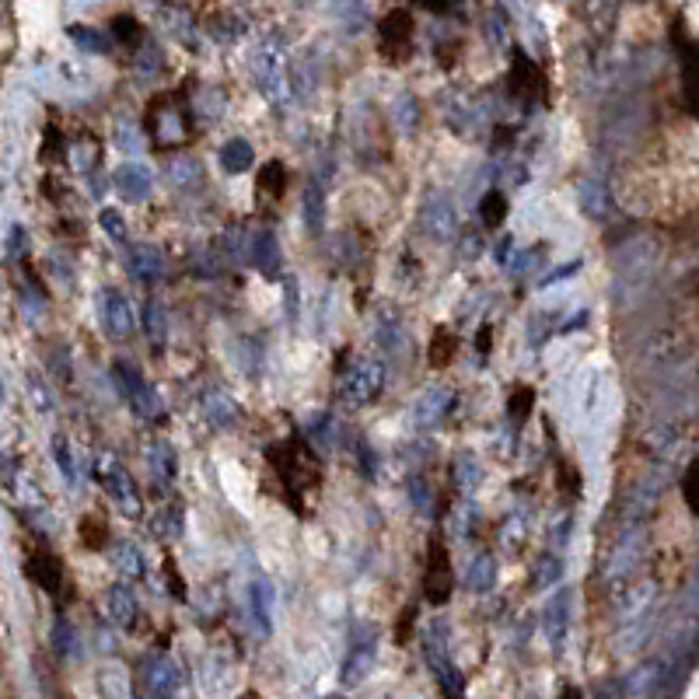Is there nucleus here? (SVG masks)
Returning a JSON list of instances; mask_svg holds the SVG:
<instances>
[{"mask_svg":"<svg viewBox=\"0 0 699 699\" xmlns=\"http://www.w3.org/2000/svg\"><path fill=\"white\" fill-rule=\"evenodd\" d=\"M207 406H210L207 416L217 423V427H231V423H235V406H231V402L224 399V395H214V399H210Z\"/></svg>","mask_w":699,"mask_h":699,"instance_id":"20","label":"nucleus"},{"mask_svg":"<svg viewBox=\"0 0 699 699\" xmlns=\"http://www.w3.org/2000/svg\"><path fill=\"white\" fill-rule=\"evenodd\" d=\"M98 224H102L116 242H123L126 238V224H123V214H119V210H102V214H98Z\"/></svg>","mask_w":699,"mask_h":699,"instance_id":"22","label":"nucleus"},{"mask_svg":"<svg viewBox=\"0 0 699 699\" xmlns=\"http://www.w3.org/2000/svg\"><path fill=\"white\" fill-rule=\"evenodd\" d=\"M130 270H133V277H140V280L158 277V273H161V256H158V249H147V245H133V249H130Z\"/></svg>","mask_w":699,"mask_h":699,"instance_id":"12","label":"nucleus"},{"mask_svg":"<svg viewBox=\"0 0 699 699\" xmlns=\"http://www.w3.org/2000/svg\"><path fill=\"white\" fill-rule=\"evenodd\" d=\"M144 682L151 689L154 699H175L179 696V668L172 665L168 658H151L144 668Z\"/></svg>","mask_w":699,"mask_h":699,"instance_id":"6","label":"nucleus"},{"mask_svg":"<svg viewBox=\"0 0 699 699\" xmlns=\"http://www.w3.org/2000/svg\"><path fill=\"white\" fill-rule=\"evenodd\" d=\"M249 609H252V619L263 633L273 630V588L266 581H256L249 588Z\"/></svg>","mask_w":699,"mask_h":699,"instance_id":"9","label":"nucleus"},{"mask_svg":"<svg viewBox=\"0 0 699 699\" xmlns=\"http://www.w3.org/2000/svg\"><path fill=\"white\" fill-rule=\"evenodd\" d=\"M493 577H497V563H493L490 556H476V560L469 563V570H465V584H469L472 591H490Z\"/></svg>","mask_w":699,"mask_h":699,"instance_id":"13","label":"nucleus"},{"mask_svg":"<svg viewBox=\"0 0 699 699\" xmlns=\"http://www.w3.org/2000/svg\"><path fill=\"white\" fill-rule=\"evenodd\" d=\"M374 668V637H364L350 647V658L343 665V682L347 686H357V682L367 679V672Z\"/></svg>","mask_w":699,"mask_h":699,"instance_id":"7","label":"nucleus"},{"mask_svg":"<svg viewBox=\"0 0 699 699\" xmlns=\"http://www.w3.org/2000/svg\"><path fill=\"white\" fill-rule=\"evenodd\" d=\"M95 472H98V483H102V490L109 493V497L116 500L119 507H126V511H140L137 483H133V476L116 462V458H102Z\"/></svg>","mask_w":699,"mask_h":699,"instance_id":"1","label":"nucleus"},{"mask_svg":"<svg viewBox=\"0 0 699 699\" xmlns=\"http://www.w3.org/2000/svg\"><path fill=\"white\" fill-rule=\"evenodd\" d=\"M381 385H385V367L378 360H360V364H353L350 378L343 381V399L353 402V406L371 402L381 392Z\"/></svg>","mask_w":699,"mask_h":699,"instance_id":"2","label":"nucleus"},{"mask_svg":"<svg viewBox=\"0 0 699 699\" xmlns=\"http://www.w3.org/2000/svg\"><path fill=\"white\" fill-rule=\"evenodd\" d=\"M322 214H326V200H322L319 186H308L305 189V224H308V231H319Z\"/></svg>","mask_w":699,"mask_h":699,"instance_id":"17","label":"nucleus"},{"mask_svg":"<svg viewBox=\"0 0 699 699\" xmlns=\"http://www.w3.org/2000/svg\"><path fill=\"white\" fill-rule=\"evenodd\" d=\"M546 630L553 633V640H556V647H560V640H563V630H567V598H556L553 605H549V612H546Z\"/></svg>","mask_w":699,"mask_h":699,"instance_id":"18","label":"nucleus"},{"mask_svg":"<svg viewBox=\"0 0 699 699\" xmlns=\"http://www.w3.org/2000/svg\"><path fill=\"white\" fill-rule=\"evenodd\" d=\"M448 402V392H437V388H430L427 395H423L420 402H416V413H413V420H416V427H430V423L441 416V406Z\"/></svg>","mask_w":699,"mask_h":699,"instance_id":"15","label":"nucleus"},{"mask_svg":"<svg viewBox=\"0 0 699 699\" xmlns=\"http://www.w3.org/2000/svg\"><path fill=\"white\" fill-rule=\"evenodd\" d=\"M116 563H119V574H123V577H140V574H144V556H140V549L130 546V542H123V546H119Z\"/></svg>","mask_w":699,"mask_h":699,"instance_id":"16","label":"nucleus"},{"mask_svg":"<svg viewBox=\"0 0 699 699\" xmlns=\"http://www.w3.org/2000/svg\"><path fill=\"white\" fill-rule=\"evenodd\" d=\"M427 224H430V231H437V235H451V228H455V214H451V207H448V200H441L437 203V210H430L427 214Z\"/></svg>","mask_w":699,"mask_h":699,"instance_id":"19","label":"nucleus"},{"mask_svg":"<svg viewBox=\"0 0 699 699\" xmlns=\"http://www.w3.org/2000/svg\"><path fill=\"white\" fill-rule=\"evenodd\" d=\"M98 308H102L105 329H109V336H116V340H126V336L137 329V315H133L130 301H126L119 291H105L102 301H98Z\"/></svg>","mask_w":699,"mask_h":699,"instance_id":"4","label":"nucleus"},{"mask_svg":"<svg viewBox=\"0 0 699 699\" xmlns=\"http://www.w3.org/2000/svg\"><path fill=\"white\" fill-rule=\"evenodd\" d=\"M151 186H154V179H151V172H147V165H140V161H126V165H119L116 189L123 200H130V203L147 200V196H151Z\"/></svg>","mask_w":699,"mask_h":699,"instance_id":"5","label":"nucleus"},{"mask_svg":"<svg viewBox=\"0 0 699 699\" xmlns=\"http://www.w3.org/2000/svg\"><path fill=\"white\" fill-rule=\"evenodd\" d=\"M70 39H77V42H81V46L88 49V53H105V49H109V46H105V39H102V35L95 32V28H81V25H77V28H70Z\"/></svg>","mask_w":699,"mask_h":699,"instance_id":"21","label":"nucleus"},{"mask_svg":"<svg viewBox=\"0 0 699 699\" xmlns=\"http://www.w3.org/2000/svg\"><path fill=\"white\" fill-rule=\"evenodd\" d=\"M109 616L116 626H133V619H137V595L130 591V584H116V588H109Z\"/></svg>","mask_w":699,"mask_h":699,"instance_id":"8","label":"nucleus"},{"mask_svg":"<svg viewBox=\"0 0 699 699\" xmlns=\"http://www.w3.org/2000/svg\"><path fill=\"white\" fill-rule=\"evenodd\" d=\"M252 158H256V154H252V144L242 137L228 140V144L221 147V165L228 168V172H249Z\"/></svg>","mask_w":699,"mask_h":699,"instance_id":"11","label":"nucleus"},{"mask_svg":"<svg viewBox=\"0 0 699 699\" xmlns=\"http://www.w3.org/2000/svg\"><path fill=\"white\" fill-rule=\"evenodd\" d=\"M116 381H119V392H123V399L133 406V413L151 416L154 409H158V399H154L151 385H147L144 374H140L137 367H130V364H116Z\"/></svg>","mask_w":699,"mask_h":699,"instance_id":"3","label":"nucleus"},{"mask_svg":"<svg viewBox=\"0 0 699 699\" xmlns=\"http://www.w3.org/2000/svg\"><path fill=\"white\" fill-rule=\"evenodd\" d=\"M98 693L102 699H130V675L119 665H105L98 672Z\"/></svg>","mask_w":699,"mask_h":699,"instance_id":"10","label":"nucleus"},{"mask_svg":"<svg viewBox=\"0 0 699 699\" xmlns=\"http://www.w3.org/2000/svg\"><path fill=\"white\" fill-rule=\"evenodd\" d=\"M256 70H259V77H263V88L273 91V95H280V88H284V74H280V56L270 53V49H263V53L256 56Z\"/></svg>","mask_w":699,"mask_h":699,"instance_id":"14","label":"nucleus"}]
</instances>
